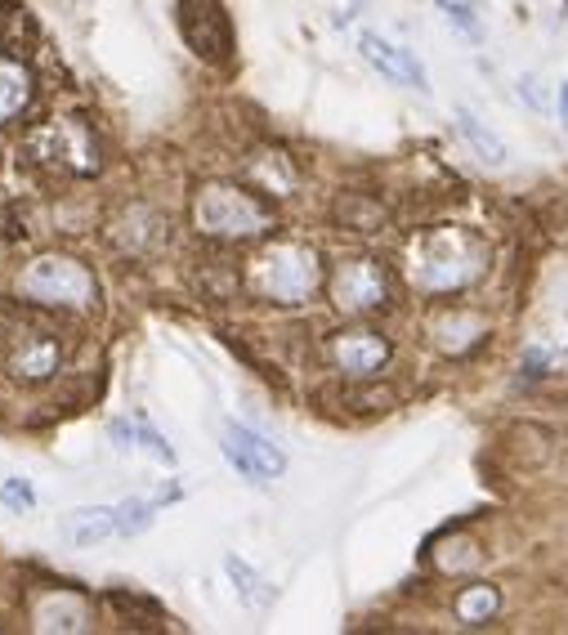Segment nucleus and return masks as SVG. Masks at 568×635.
<instances>
[{
	"label": "nucleus",
	"mask_w": 568,
	"mask_h": 635,
	"mask_svg": "<svg viewBox=\"0 0 568 635\" xmlns=\"http://www.w3.org/2000/svg\"><path fill=\"white\" fill-rule=\"evenodd\" d=\"M430 559H435V569H439L444 578H466L470 569H479V563H483V550H479L474 537H466V533H448V537L435 541Z\"/></svg>",
	"instance_id": "nucleus-20"
},
{
	"label": "nucleus",
	"mask_w": 568,
	"mask_h": 635,
	"mask_svg": "<svg viewBox=\"0 0 568 635\" xmlns=\"http://www.w3.org/2000/svg\"><path fill=\"white\" fill-rule=\"evenodd\" d=\"M385 206L376 201V197H368V193H345L340 201H336V225L345 229V233H381L385 229Z\"/></svg>",
	"instance_id": "nucleus-22"
},
{
	"label": "nucleus",
	"mask_w": 568,
	"mask_h": 635,
	"mask_svg": "<svg viewBox=\"0 0 568 635\" xmlns=\"http://www.w3.org/2000/svg\"><path fill=\"white\" fill-rule=\"evenodd\" d=\"M564 359H568V349H564Z\"/></svg>",
	"instance_id": "nucleus-30"
},
{
	"label": "nucleus",
	"mask_w": 568,
	"mask_h": 635,
	"mask_svg": "<svg viewBox=\"0 0 568 635\" xmlns=\"http://www.w3.org/2000/svg\"><path fill=\"white\" fill-rule=\"evenodd\" d=\"M23 626L36 635H86V631H95V600L77 587H63V582L28 587Z\"/></svg>",
	"instance_id": "nucleus-9"
},
{
	"label": "nucleus",
	"mask_w": 568,
	"mask_h": 635,
	"mask_svg": "<svg viewBox=\"0 0 568 635\" xmlns=\"http://www.w3.org/2000/svg\"><path fill=\"white\" fill-rule=\"evenodd\" d=\"M10 292L28 309L63 314V318H81L99 309V277L73 251H36L14 269Z\"/></svg>",
	"instance_id": "nucleus-3"
},
{
	"label": "nucleus",
	"mask_w": 568,
	"mask_h": 635,
	"mask_svg": "<svg viewBox=\"0 0 568 635\" xmlns=\"http://www.w3.org/2000/svg\"><path fill=\"white\" fill-rule=\"evenodd\" d=\"M19 157L50 179H95L103 171V139L86 112H54L19 139Z\"/></svg>",
	"instance_id": "nucleus-4"
},
{
	"label": "nucleus",
	"mask_w": 568,
	"mask_h": 635,
	"mask_svg": "<svg viewBox=\"0 0 568 635\" xmlns=\"http://www.w3.org/2000/svg\"><path fill=\"white\" fill-rule=\"evenodd\" d=\"M0 506H10L14 515L36 511V492L28 479H0Z\"/></svg>",
	"instance_id": "nucleus-26"
},
{
	"label": "nucleus",
	"mask_w": 568,
	"mask_h": 635,
	"mask_svg": "<svg viewBox=\"0 0 568 635\" xmlns=\"http://www.w3.org/2000/svg\"><path fill=\"white\" fill-rule=\"evenodd\" d=\"M323 354L345 381H376L390 368V359H394V344H390L385 331L359 322V327L331 331L327 344H323Z\"/></svg>",
	"instance_id": "nucleus-11"
},
{
	"label": "nucleus",
	"mask_w": 568,
	"mask_h": 635,
	"mask_svg": "<svg viewBox=\"0 0 568 635\" xmlns=\"http://www.w3.org/2000/svg\"><path fill=\"white\" fill-rule=\"evenodd\" d=\"M108 609H117V613H125V617H144V622H166V613H162V604H153L149 595H125V591H108Z\"/></svg>",
	"instance_id": "nucleus-25"
},
{
	"label": "nucleus",
	"mask_w": 568,
	"mask_h": 635,
	"mask_svg": "<svg viewBox=\"0 0 568 635\" xmlns=\"http://www.w3.org/2000/svg\"><path fill=\"white\" fill-rule=\"evenodd\" d=\"M225 573L233 578V591H238V600L247 604V609H255V613H264V609H273V600H277V591L269 587V578H260L247 559H238V555H229L225 559Z\"/></svg>",
	"instance_id": "nucleus-23"
},
{
	"label": "nucleus",
	"mask_w": 568,
	"mask_h": 635,
	"mask_svg": "<svg viewBox=\"0 0 568 635\" xmlns=\"http://www.w3.org/2000/svg\"><path fill=\"white\" fill-rule=\"evenodd\" d=\"M220 448L247 483H273V479H282V470H287V452H282L273 439H264L260 430L242 426V420H225Z\"/></svg>",
	"instance_id": "nucleus-13"
},
{
	"label": "nucleus",
	"mask_w": 568,
	"mask_h": 635,
	"mask_svg": "<svg viewBox=\"0 0 568 635\" xmlns=\"http://www.w3.org/2000/svg\"><path fill=\"white\" fill-rule=\"evenodd\" d=\"M0 32H6V14H0Z\"/></svg>",
	"instance_id": "nucleus-28"
},
{
	"label": "nucleus",
	"mask_w": 568,
	"mask_h": 635,
	"mask_svg": "<svg viewBox=\"0 0 568 635\" xmlns=\"http://www.w3.org/2000/svg\"><path fill=\"white\" fill-rule=\"evenodd\" d=\"M166 242H171V216L149 197L121 201L103 220V247L117 251L121 260H153L166 251Z\"/></svg>",
	"instance_id": "nucleus-8"
},
{
	"label": "nucleus",
	"mask_w": 568,
	"mask_h": 635,
	"mask_svg": "<svg viewBox=\"0 0 568 635\" xmlns=\"http://www.w3.org/2000/svg\"><path fill=\"white\" fill-rule=\"evenodd\" d=\"M452 613L461 626H488V622H496V613H502V591L492 582H470L457 591Z\"/></svg>",
	"instance_id": "nucleus-21"
},
{
	"label": "nucleus",
	"mask_w": 568,
	"mask_h": 635,
	"mask_svg": "<svg viewBox=\"0 0 568 635\" xmlns=\"http://www.w3.org/2000/svg\"><path fill=\"white\" fill-rule=\"evenodd\" d=\"M58 537L67 546H95L117 537V511L112 506H81V511H67L58 519Z\"/></svg>",
	"instance_id": "nucleus-18"
},
{
	"label": "nucleus",
	"mask_w": 568,
	"mask_h": 635,
	"mask_svg": "<svg viewBox=\"0 0 568 635\" xmlns=\"http://www.w3.org/2000/svg\"><path fill=\"white\" fill-rule=\"evenodd\" d=\"M327 305L340 318H372L394 305V269L376 255H340L327 269Z\"/></svg>",
	"instance_id": "nucleus-6"
},
{
	"label": "nucleus",
	"mask_w": 568,
	"mask_h": 635,
	"mask_svg": "<svg viewBox=\"0 0 568 635\" xmlns=\"http://www.w3.org/2000/svg\"><path fill=\"white\" fill-rule=\"evenodd\" d=\"M488 331H492V322L474 305H439V309H430V318H425V340H430V349L444 359L474 354V349L488 340Z\"/></svg>",
	"instance_id": "nucleus-12"
},
{
	"label": "nucleus",
	"mask_w": 568,
	"mask_h": 635,
	"mask_svg": "<svg viewBox=\"0 0 568 635\" xmlns=\"http://www.w3.org/2000/svg\"><path fill=\"white\" fill-rule=\"evenodd\" d=\"M435 6L444 10V19H448L461 36H470V41L483 36V23H479V6H474V0H435Z\"/></svg>",
	"instance_id": "nucleus-24"
},
{
	"label": "nucleus",
	"mask_w": 568,
	"mask_h": 635,
	"mask_svg": "<svg viewBox=\"0 0 568 635\" xmlns=\"http://www.w3.org/2000/svg\"><path fill=\"white\" fill-rule=\"evenodd\" d=\"M359 54L376 67V73H381L385 81H394V86H403V90H416V95L430 90V77H425L420 58H416L412 50L385 41L381 32H359Z\"/></svg>",
	"instance_id": "nucleus-14"
},
{
	"label": "nucleus",
	"mask_w": 568,
	"mask_h": 635,
	"mask_svg": "<svg viewBox=\"0 0 568 635\" xmlns=\"http://www.w3.org/2000/svg\"><path fill=\"white\" fill-rule=\"evenodd\" d=\"M108 439L121 452H149L157 466H175V448L149 426L144 416H117V420H108Z\"/></svg>",
	"instance_id": "nucleus-17"
},
{
	"label": "nucleus",
	"mask_w": 568,
	"mask_h": 635,
	"mask_svg": "<svg viewBox=\"0 0 568 635\" xmlns=\"http://www.w3.org/2000/svg\"><path fill=\"white\" fill-rule=\"evenodd\" d=\"M488 260H492L488 242L461 225H430V229H416L403 242L407 287L430 296V300H448V296L470 292L488 273Z\"/></svg>",
	"instance_id": "nucleus-1"
},
{
	"label": "nucleus",
	"mask_w": 568,
	"mask_h": 635,
	"mask_svg": "<svg viewBox=\"0 0 568 635\" xmlns=\"http://www.w3.org/2000/svg\"><path fill=\"white\" fill-rule=\"evenodd\" d=\"M247 292L277 309H305L327 292L323 251L305 238H264V247L247 260Z\"/></svg>",
	"instance_id": "nucleus-2"
},
{
	"label": "nucleus",
	"mask_w": 568,
	"mask_h": 635,
	"mask_svg": "<svg viewBox=\"0 0 568 635\" xmlns=\"http://www.w3.org/2000/svg\"><path fill=\"white\" fill-rule=\"evenodd\" d=\"M242 175L264 197H296L301 193V166H296V157L287 149H273V144L251 149L242 157Z\"/></svg>",
	"instance_id": "nucleus-15"
},
{
	"label": "nucleus",
	"mask_w": 568,
	"mask_h": 635,
	"mask_svg": "<svg viewBox=\"0 0 568 635\" xmlns=\"http://www.w3.org/2000/svg\"><path fill=\"white\" fill-rule=\"evenodd\" d=\"M457 134L470 144V153L483 162V166H506L511 162V149H506V139L496 134L483 117H474L470 108H457Z\"/></svg>",
	"instance_id": "nucleus-19"
},
{
	"label": "nucleus",
	"mask_w": 568,
	"mask_h": 635,
	"mask_svg": "<svg viewBox=\"0 0 568 635\" xmlns=\"http://www.w3.org/2000/svg\"><path fill=\"white\" fill-rule=\"evenodd\" d=\"M175 23H179V36L184 45L210 63V67H229L233 63V19L220 0H179L175 6Z\"/></svg>",
	"instance_id": "nucleus-10"
},
{
	"label": "nucleus",
	"mask_w": 568,
	"mask_h": 635,
	"mask_svg": "<svg viewBox=\"0 0 568 635\" xmlns=\"http://www.w3.org/2000/svg\"><path fill=\"white\" fill-rule=\"evenodd\" d=\"M188 225L210 242H264L277 229V210L251 184L206 179L188 201Z\"/></svg>",
	"instance_id": "nucleus-5"
},
{
	"label": "nucleus",
	"mask_w": 568,
	"mask_h": 635,
	"mask_svg": "<svg viewBox=\"0 0 568 635\" xmlns=\"http://www.w3.org/2000/svg\"><path fill=\"white\" fill-rule=\"evenodd\" d=\"M73 344L58 327H14L0 344V372L19 390H45L67 372Z\"/></svg>",
	"instance_id": "nucleus-7"
},
{
	"label": "nucleus",
	"mask_w": 568,
	"mask_h": 635,
	"mask_svg": "<svg viewBox=\"0 0 568 635\" xmlns=\"http://www.w3.org/2000/svg\"><path fill=\"white\" fill-rule=\"evenodd\" d=\"M36 99V73L14 58V54H0V130L14 125Z\"/></svg>",
	"instance_id": "nucleus-16"
},
{
	"label": "nucleus",
	"mask_w": 568,
	"mask_h": 635,
	"mask_svg": "<svg viewBox=\"0 0 568 635\" xmlns=\"http://www.w3.org/2000/svg\"><path fill=\"white\" fill-rule=\"evenodd\" d=\"M559 121H564V134H568V81L559 86Z\"/></svg>",
	"instance_id": "nucleus-27"
},
{
	"label": "nucleus",
	"mask_w": 568,
	"mask_h": 635,
	"mask_svg": "<svg viewBox=\"0 0 568 635\" xmlns=\"http://www.w3.org/2000/svg\"><path fill=\"white\" fill-rule=\"evenodd\" d=\"M0 233H6V216H0Z\"/></svg>",
	"instance_id": "nucleus-29"
}]
</instances>
